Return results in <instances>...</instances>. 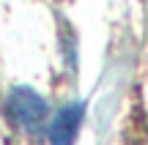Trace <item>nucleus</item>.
I'll list each match as a JSON object with an SVG mask.
<instances>
[{
    "mask_svg": "<svg viewBox=\"0 0 148 145\" xmlns=\"http://www.w3.org/2000/svg\"><path fill=\"white\" fill-rule=\"evenodd\" d=\"M5 115H8L11 126L25 134H38L47 126V115H49V104L44 101L41 93H36L27 85H16L11 88L8 99H5Z\"/></svg>",
    "mask_w": 148,
    "mask_h": 145,
    "instance_id": "1",
    "label": "nucleus"
},
{
    "mask_svg": "<svg viewBox=\"0 0 148 145\" xmlns=\"http://www.w3.org/2000/svg\"><path fill=\"white\" fill-rule=\"evenodd\" d=\"M82 118H85V104L82 101H71L66 107H60L58 112L52 115L44 131H47L49 142L52 145H71L79 134V126H82Z\"/></svg>",
    "mask_w": 148,
    "mask_h": 145,
    "instance_id": "2",
    "label": "nucleus"
}]
</instances>
